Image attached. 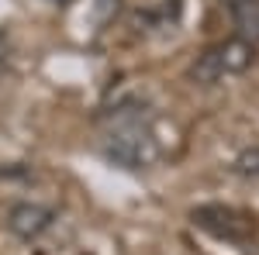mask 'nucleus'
I'll return each mask as SVG.
<instances>
[{
	"mask_svg": "<svg viewBox=\"0 0 259 255\" xmlns=\"http://www.w3.org/2000/svg\"><path fill=\"white\" fill-rule=\"evenodd\" d=\"M256 52L245 38H225L218 45H211V48H204L194 62V69H190V76L197 79L200 86H214V83H225V79L232 76H242L252 62H256Z\"/></svg>",
	"mask_w": 259,
	"mask_h": 255,
	"instance_id": "2",
	"label": "nucleus"
},
{
	"mask_svg": "<svg viewBox=\"0 0 259 255\" xmlns=\"http://www.w3.org/2000/svg\"><path fill=\"white\" fill-rule=\"evenodd\" d=\"M104 148H107V156L114 159V162H121V166H128V169H145V166L156 159V138H152V128L145 124L142 114L118 111V114L111 118Z\"/></svg>",
	"mask_w": 259,
	"mask_h": 255,
	"instance_id": "1",
	"label": "nucleus"
},
{
	"mask_svg": "<svg viewBox=\"0 0 259 255\" xmlns=\"http://www.w3.org/2000/svg\"><path fill=\"white\" fill-rule=\"evenodd\" d=\"M7 228L24 241H35L52 228V211L41 203H14L7 214Z\"/></svg>",
	"mask_w": 259,
	"mask_h": 255,
	"instance_id": "4",
	"label": "nucleus"
},
{
	"mask_svg": "<svg viewBox=\"0 0 259 255\" xmlns=\"http://www.w3.org/2000/svg\"><path fill=\"white\" fill-rule=\"evenodd\" d=\"M232 169H235V176H259V145L256 148H245L235 162H232Z\"/></svg>",
	"mask_w": 259,
	"mask_h": 255,
	"instance_id": "6",
	"label": "nucleus"
},
{
	"mask_svg": "<svg viewBox=\"0 0 259 255\" xmlns=\"http://www.w3.org/2000/svg\"><path fill=\"white\" fill-rule=\"evenodd\" d=\"M228 14L235 24V35L259 48V0H228Z\"/></svg>",
	"mask_w": 259,
	"mask_h": 255,
	"instance_id": "5",
	"label": "nucleus"
},
{
	"mask_svg": "<svg viewBox=\"0 0 259 255\" xmlns=\"http://www.w3.org/2000/svg\"><path fill=\"white\" fill-rule=\"evenodd\" d=\"M194 224L204 228V231H211L214 238H225V241H245L252 235V221L249 217L232 211V207H218V203L197 207L194 211Z\"/></svg>",
	"mask_w": 259,
	"mask_h": 255,
	"instance_id": "3",
	"label": "nucleus"
},
{
	"mask_svg": "<svg viewBox=\"0 0 259 255\" xmlns=\"http://www.w3.org/2000/svg\"><path fill=\"white\" fill-rule=\"evenodd\" d=\"M52 4H73V0H52Z\"/></svg>",
	"mask_w": 259,
	"mask_h": 255,
	"instance_id": "7",
	"label": "nucleus"
}]
</instances>
